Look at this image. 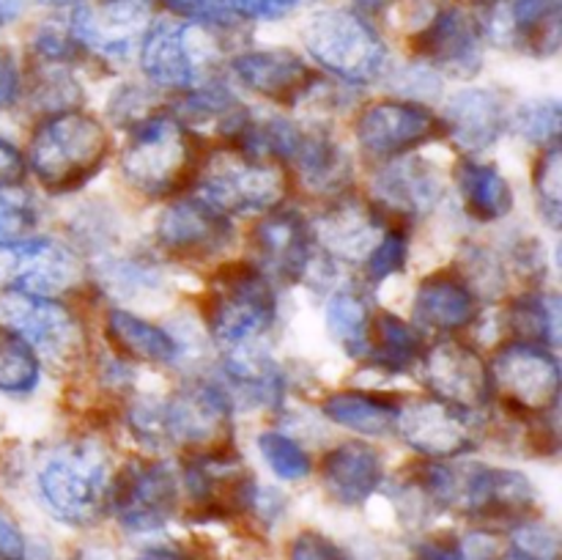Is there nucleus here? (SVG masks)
Listing matches in <instances>:
<instances>
[{"mask_svg":"<svg viewBox=\"0 0 562 560\" xmlns=\"http://www.w3.org/2000/svg\"><path fill=\"white\" fill-rule=\"evenodd\" d=\"M203 157V135L176 119L165 102L126 130L119 173L135 195L146 201H173L195 187Z\"/></svg>","mask_w":562,"mask_h":560,"instance_id":"obj_1","label":"nucleus"},{"mask_svg":"<svg viewBox=\"0 0 562 560\" xmlns=\"http://www.w3.org/2000/svg\"><path fill=\"white\" fill-rule=\"evenodd\" d=\"M115 152L108 121L88 110L42 115L31 132L25 163L49 195H69L97 179Z\"/></svg>","mask_w":562,"mask_h":560,"instance_id":"obj_2","label":"nucleus"},{"mask_svg":"<svg viewBox=\"0 0 562 560\" xmlns=\"http://www.w3.org/2000/svg\"><path fill=\"white\" fill-rule=\"evenodd\" d=\"M278 285L247 258L223 261L201 294V322L220 349H245L267 338L278 324Z\"/></svg>","mask_w":562,"mask_h":560,"instance_id":"obj_3","label":"nucleus"},{"mask_svg":"<svg viewBox=\"0 0 562 560\" xmlns=\"http://www.w3.org/2000/svg\"><path fill=\"white\" fill-rule=\"evenodd\" d=\"M113 470L104 448L93 443H60L44 453L36 470V494L49 516L71 527H88L108 514Z\"/></svg>","mask_w":562,"mask_h":560,"instance_id":"obj_4","label":"nucleus"},{"mask_svg":"<svg viewBox=\"0 0 562 560\" xmlns=\"http://www.w3.org/2000/svg\"><path fill=\"white\" fill-rule=\"evenodd\" d=\"M195 190L228 217H261L283 206L291 192V176L285 165L269 154L223 143L203 157Z\"/></svg>","mask_w":562,"mask_h":560,"instance_id":"obj_5","label":"nucleus"},{"mask_svg":"<svg viewBox=\"0 0 562 560\" xmlns=\"http://www.w3.org/2000/svg\"><path fill=\"white\" fill-rule=\"evenodd\" d=\"M302 44L316 66L351 88H368L387 77V42L360 11H318L302 27Z\"/></svg>","mask_w":562,"mask_h":560,"instance_id":"obj_6","label":"nucleus"},{"mask_svg":"<svg viewBox=\"0 0 562 560\" xmlns=\"http://www.w3.org/2000/svg\"><path fill=\"white\" fill-rule=\"evenodd\" d=\"M486 362L492 406L527 417L558 415L562 373L554 349L505 338Z\"/></svg>","mask_w":562,"mask_h":560,"instance_id":"obj_7","label":"nucleus"},{"mask_svg":"<svg viewBox=\"0 0 562 560\" xmlns=\"http://www.w3.org/2000/svg\"><path fill=\"white\" fill-rule=\"evenodd\" d=\"M234 404L217 379H187L162 399L168 448H181L184 456L234 450Z\"/></svg>","mask_w":562,"mask_h":560,"instance_id":"obj_8","label":"nucleus"},{"mask_svg":"<svg viewBox=\"0 0 562 560\" xmlns=\"http://www.w3.org/2000/svg\"><path fill=\"white\" fill-rule=\"evenodd\" d=\"M234 217L195 195H179L154 220V247L173 264H214L234 247Z\"/></svg>","mask_w":562,"mask_h":560,"instance_id":"obj_9","label":"nucleus"},{"mask_svg":"<svg viewBox=\"0 0 562 560\" xmlns=\"http://www.w3.org/2000/svg\"><path fill=\"white\" fill-rule=\"evenodd\" d=\"M355 141L371 163L406 157L445 137L442 119L428 102L384 97L366 102L355 115Z\"/></svg>","mask_w":562,"mask_h":560,"instance_id":"obj_10","label":"nucleus"},{"mask_svg":"<svg viewBox=\"0 0 562 560\" xmlns=\"http://www.w3.org/2000/svg\"><path fill=\"white\" fill-rule=\"evenodd\" d=\"M393 434L420 459L437 461L464 459L486 437L481 412H467L434 395L401 401Z\"/></svg>","mask_w":562,"mask_h":560,"instance_id":"obj_11","label":"nucleus"},{"mask_svg":"<svg viewBox=\"0 0 562 560\" xmlns=\"http://www.w3.org/2000/svg\"><path fill=\"white\" fill-rule=\"evenodd\" d=\"M0 322L22 335L36 349L42 362L55 366H80L88 355L82 322L71 307L55 296L25 294L16 289L0 291Z\"/></svg>","mask_w":562,"mask_h":560,"instance_id":"obj_12","label":"nucleus"},{"mask_svg":"<svg viewBox=\"0 0 562 560\" xmlns=\"http://www.w3.org/2000/svg\"><path fill=\"white\" fill-rule=\"evenodd\" d=\"M181 478L165 459H135L110 483L108 511L126 533H157L179 511Z\"/></svg>","mask_w":562,"mask_h":560,"instance_id":"obj_13","label":"nucleus"},{"mask_svg":"<svg viewBox=\"0 0 562 560\" xmlns=\"http://www.w3.org/2000/svg\"><path fill=\"white\" fill-rule=\"evenodd\" d=\"M417 64L428 66L439 77L470 80L481 71L486 55V27L464 5H445L406 38Z\"/></svg>","mask_w":562,"mask_h":560,"instance_id":"obj_14","label":"nucleus"},{"mask_svg":"<svg viewBox=\"0 0 562 560\" xmlns=\"http://www.w3.org/2000/svg\"><path fill=\"white\" fill-rule=\"evenodd\" d=\"M250 261L274 285L311 283L322 258L313 242L311 220L289 203L258 217L250 228Z\"/></svg>","mask_w":562,"mask_h":560,"instance_id":"obj_15","label":"nucleus"},{"mask_svg":"<svg viewBox=\"0 0 562 560\" xmlns=\"http://www.w3.org/2000/svg\"><path fill=\"white\" fill-rule=\"evenodd\" d=\"M179 478L187 505L203 519H231V516L250 514L258 481L236 448L184 456Z\"/></svg>","mask_w":562,"mask_h":560,"instance_id":"obj_16","label":"nucleus"},{"mask_svg":"<svg viewBox=\"0 0 562 560\" xmlns=\"http://www.w3.org/2000/svg\"><path fill=\"white\" fill-rule=\"evenodd\" d=\"M151 25V0H77L69 33L86 58L121 64L140 47Z\"/></svg>","mask_w":562,"mask_h":560,"instance_id":"obj_17","label":"nucleus"},{"mask_svg":"<svg viewBox=\"0 0 562 560\" xmlns=\"http://www.w3.org/2000/svg\"><path fill=\"white\" fill-rule=\"evenodd\" d=\"M453 508L481 527H510L536 514L538 492L530 475L516 467H492L475 461L459 467Z\"/></svg>","mask_w":562,"mask_h":560,"instance_id":"obj_18","label":"nucleus"},{"mask_svg":"<svg viewBox=\"0 0 562 560\" xmlns=\"http://www.w3.org/2000/svg\"><path fill=\"white\" fill-rule=\"evenodd\" d=\"M420 379L428 395L467 412L492 410V382L488 362L475 344L461 335L437 338L426 346L420 362Z\"/></svg>","mask_w":562,"mask_h":560,"instance_id":"obj_19","label":"nucleus"},{"mask_svg":"<svg viewBox=\"0 0 562 560\" xmlns=\"http://www.w3.org/2000/svg\"><path fill=\"white\" fill-rule=\"evenodd\" d=\"M445 176L431 159L420 154L379 163L371 176V201L384 212L390 223L409 228L412 223L431 217L445 201Z\"/></svg>","mask_w":562,"mask_h":560,"instance_id":"obj_20","label":"nucleus"},{"mask_svg":"<svg viewBox=\"0 0 562 560\" xmlns=\"http://www.w3.org/2000/svg\"><path fill=\"white\" fill-rule=\"evenodd\" d=\"M387 223L390 220L371 198L349 190L333 201H324L318 217L311 220V231L316 250L329 264L360 269Z\"/></svg>","mask_w":562,"mask_h":560,"instance_id":"obj_21","label":"nucleus"},{"mask_svg":"<svg viewBox=\"0 0 562 560\" xmlns=\"http://www.w3.org/2000/svg\"><path fill=\"white\" fill-rule=\"evenodd\" d=\"M5 253V289L60 300L71 291H80L86 283V261L80 250L55 236H33Z\"/></svg>","mask_w":562,"mask_h":560,"instance_id":"obj_22","label":"nucleus"},{"mask_svg":"<svg viewBox=\"0 0 562 560\" xmlns=\"http://www.w3.org/2000/svg\"><path fill=\"white\" fill-rule=\"evenodd\" d=\"M510 99L499 88L470 86L445 99L439 119L461 157H481L510 132Z\"/></svg>","mask_w":562,"mask_h":560,"instance_id":"obj_23","label":"nucleus"},{"mask_svg":"<svg viewBox=\"0 0 562 560\" xmlns=\"http://www.w3.org/2000/svg\"><path fill=\"white\" fill-rule=\"evenodd\" d=\"M228 75L245 91L280 104V108H300L302 99L316 82L318 71L289 47L269 49H239L228 58Z\"/></svg>","mask_w":562,"mask_h":560,"instance_id":"obj_24","label":"nucleus"},{"mask_svg":"<svg viewBox=\"0 0 562 560\" xmlns=\"http://www.w3.org/2000/svg\"><path fill=\"white\" fill-rule=\"evenodd\" d=\"M481 305L456 267H442L417 283L412 300V324L437 338L461 335L481 318Z\"/></svg>","mask_w":562,"mask_h":560,"instance_id":"obj_25","label":"nucleus"},{"mask_svg":"<svg viewBox=\"0 0 562 560\" xmlns=\"http://www.w3.org/2000/svg\"><path fill=\"white\" fill-rule=\"evenodd\" d=\"M318 478L329 497L344 508L366 505L387 481L384 453L366 439H344L322 456Z\"/></svg>","mask_w":562,"mask_h":560,"instance_id":"obj_26","label":"nucleus"},{"mask_svg":"<svg viewBox=\"0 0 562 560\" xmlns=\"http://www.w3.org/2000/svg\"><path fill=\"white\" fill-rule=\"evenodd\" d=\"M217 382L234 410H278L289 390L283 368L252 346L225 351Z\"/></svg>","mask_w":562,"mask_h":560,"instance_id":"obj_27","label":"nucleus"},{"mask_svg":"<svg viewBox=\"0 0 562 560\" xmlns=\"http://www.w3.org/2000/svg\"><path fill=\"white\" fill-rule=\"evenodd\" d=\"M104 340L113 349L115 357L140 366H179L184 357V346L170 333L168 327H159L151 318L137 316L126 307H110L104 313Z\"/></svg>","mask_w":562,"mask_h":560,"instance_id":"obj_28","label":"nucleus"},{"mask_svg":"<svg viewBox=\"0 0 562 560\" xmlns=\"http://www.w3.org/2000/svg\"><path fill=\"white\" fill-rule=\"evenodd\" d=\"M453 187L467 217L477 225H497L516 206L508 176L481 157H461L453 168Z\"/></svg>","mask_w":562,"mask_h":560,"instance_id":"obj_29","label":"nucleus"},{"mask_svg":"<svg viewBox=\"0 0 562 560\" xmlns=\"http://www.w3.org/2000/svg\"><path fill=\"white\" fill-rule=\"evenodd\" d=\"M426 346V333L415 327L412 318L398 316L395 311H373L362 362L390 377H401L415 371Z\"/></svg>","mask_w":562,"mask_h":560,"instance_id":"obj_30","label":"nucleus"},{"mask_svg":"<svg viewBox=\"0 0 562 560\" xmlns=\"http://www.w3.org/2000/svg\"><path fill=\"white\" fill-rule=\"evenodd\" d=\"M398 404L393 395L373 390H335L324 395L322 415L362 439H384L393 437Z\"/></svg>","mask_w":562,"mask_h":560,"instance_id":"obj_31","label":"nucleus"},{"mask_svg":"<svg viewBox=\"0 0 562 560\" xmlns=\"http://www.w3.org/2000/svg\"><path fill=\"white\" fill-rule=\"evenodd\" d=\"M505 36L516 53L547 60L560 53L562 16L560 0H510Z\"/></svg>","mask_w":562,"mask_h":560,"instance_id":"obj_32","label":"nucleus"},{"mask_svg":"<svg viewBox=\"0 0 562 560\" xmlns=\"http://www.w3.org/2000/svg\"><path fill=\"white\" fill-rule=\"evenodd\" d=\"M510 340L558 349L560 338V300L543 289H527L510 296L503 311Z\"/></svg>","mask_w":562,"mask_h":560,"instance_id":"obj_33","label":"nucleus"},{"mask_svg":"<svg viewBox=\"0 0 562 560\" xmlns=\"http://www.w3.org/2000/svg\"><path fill=\"white\" fill-rule=\"evenodd\" d=\"M373 311L376 307H373L371 291H366V285H340L324 305V324H327L329 338L351 360H362Z\"/></svg>","mask_w":562,"mask_h":560,"instance_id":"obj_34","label":"nucleus"},{"mask_svg":"<svg viewBox=\"0 0 562 560\" xmlns=\"http://www.w3.org/2000/svg\"><path fill=\"white\" fill-rule=\"evenodd\" d=\"M42 382V357L16 329L0 322V395L22 399Z\"/></svg>","mask_w":562,"mask_h":560,"instance_id":"obj_35","label":"nucleus"},{"mask_svg":"<svg viewBox=\"0 0 562 560\" xmlns=\"http://www.w3.org/2000/svg\"><path fill=\"white\" fill-rule=\"evenodd\" d=\"M456 269L461 272V278L470 283V289L475 291L477 300L488 302V300H499V296L508 291L510 278H508V269H505L503 256L497 250L486 245H472L461 247L459 258L453 264Z\"/></svg>","mask_w":562,"mask_h":560,"instance_id":"obj_36","label":"nucleus"},{"mask_svg":"<svg viewBox=\"0 0 562 560\" xmlns=\"http://www.w3.org/2000/svg\"><path fill=\"white\" fill-rule=\"evenodd\" d=\"M258 456H261L263 464L272 470V475H278L280 481H305L313 475V459L307 453L305 445L300 439H294L291 434L280 432V428H263L256 437Z\"/></svg>","mask_w":562,"mask_h":560,"instance_id":"obj_37","label":"nucleus"},{"mask_svg":"<svg viewBox=\"0 0 562 560\" xmlns=\"http://www.w3.org/2000/svg\"><path fill=\"white\" fill-rule=\"evenodd\" d=\"M562 104L554 97H532L510 110V132L536 148L560 143Z\"/></svg>","mask_w":562,"mask_h":560,"instance_id":"obj_38","label":"nucleus"},{"mask_svg":"<svg viewBox=\"0 0 562 560\" xmlns=\"http://www.w3.org/2000/svg\"><path fill=\"white\" fill-rule=\"evenodd\" d=\"M42 209L25 187H0V250L22 245L38 236Z\"/></svg>","mask_w":562,"mask_h":560,"instance_id":"obj_39","label":"nucleus"},{"mask_svg":"<svg viewBox=\"0 0 562 560\" xmlns=\"http://www.w3.org/2000/svg\"><path fill=\"white\" fill-rule=\"evenodd\" d=\"M409 250H412L409 228L401 223H387V228L382 231L379 242L373 245V250L368 253V258L360 267L366 283L382 285L387 283V280H393L395 275H404L406 264H409Z\"/></svg>","mask_w":562,"mask_h":560,"instance_id":"obj_40","label":"nucleus"},{"mask_svg":"<svg viewBox=\"0 0 562 560\" xmlns=\"http://www.w3.org/2000/svg\"><path fill=\"white\" fill-rule=\"evenodd\" d=\"M532 192H536L538 212L547 220L549 228H560L562 217V148L560 143L538 148L532 165Z\"/></svg>","mask_w":562,"mask_h":560,"instance_id":"obj_41","label":"nucleus"},{"mask_svg":"<svg viewBox=\"0 0 562 560\" xmlns=\"http://www.w3.org/2000/svg\"><path fill=\"white\" fill-rule=\"evenodd\" d=\"M510 552L521 560H558L560 558V533L549 522L538 519L536 514L510 525Z\"/></svg>","mask_w":562,"mask_h":560,"instance_id":"obj_42","label":"nucleus"},{"mask_svg":"<svg viewBox=\"0 0 562 560\" xmlns=\"http://www.w3.org/2000/svg\"><path fill=\"white\" fill-rule=\"evenodd\" d=\"M154 93H157L154 88H140V86H132V82L130 86H121L108 102L110 121L124 126V130H130L132 124H137V121L146 119L148 113L162 108V104L154 99Z\"/></svg>","mask_w":562,"mask_h":560,"instance_id":"obj_43","label":"nucleus"},{"mask_svg":"<svg viewBox=\"0 0 562 560\" xmlns=\"http://www.w3.org/2000/svg\"><path fill=\"white\" fill-rule=\"evenodd\" d=\"M503 555L497 533L492 527H475L456 538V560H497Z\"/></svg>","mask_w":562,"mask_h":560,"instance_id":"obj_44","label":"nucleus"},{"mask_svg":"<svg viewBox=\"0 0 562 560\" xmlns=\"http://www.w3.org/2000/svg\"><path fill=\"white\" fill-rule=\"evenodd\" d=\"M289 560H346L344 549L327 538L324 533L316 530H302L294 536L289 549Z\"/></svg>","mask_w":562,"mask_h":560,"instance_id":"obj_45","label":"nucleus"},{"mask_svg":"<svg viewBox=\"0 0 562 560\" xmlns=\"http://www.w3.org/2000/svg\"><path fill=\"white\" fill-rule=\"evenodd\" d=\"M302 0H223L239 20H256V22H272L283 20L291 11L300 5Z\"/></svg>","mask_w":562,"mask_h":560,"instance_id":"obj_46","label":"nucleus"},{"mask_svg":"<svg viewBox=\"0 0 562 560\" xmlns=\"http://www.w3.org/2000/svg\"><path fill=\"white\" fill-rule=\"evenodd\" d=\"M22 93H25V80H22L20 60L9 47L0 44V113L14 108Z\"/></svg>","mask_w":562,"mask_h":560,"instance_id":"obj_47","label":"nucleus"},{"mask_svg":"<svg viewBox=\"0 0 562 560\" xmlns=\"http://www.w3.org/2000/svg\"><path fill=\"white\" fill-rule=\"evenodd\" d=\"M27 163L25 154L20 152L16 143L0 135V187H20L25 184Z\"/></svg>","mask_w":562,"mask_h":560,"instance_id":"obj_48","label":"nucleus"},{"mask_svg":"<svg viewBox=\"0 0 562 560\" xmlns=\"http://www.w3.org/2000/svg\"><path fill=\"white\" fill-rule=\"evenodd\" d=\"M0 560H25V538L3 508H0Z\"/></svg>","mask_w":562,"mask_h":560,"instance_id":"obj_49","label":"nucleus"},{"mask_svg":"<svg viewBox=\"0 0 562 560\" xmlns=\"http://www.w3.org/2000/svg\"><path fill=\"white\" fill-rule=\"evenodd\" d=\"M22 14L20 0H0V31H5L9 25H14Z\"/></svg>","mask_w":562,"mask_h":560,"instance_id":"obj_50","label":"nucleus"},{"mask_svg":"<svg viewBox=\"0 0 562 560\" xmlns=\"http://www.w3.org/2000/svg\"><path fill=\"white\" fill-rule=\"evenodd\" d=\"M135 560H190L184 552H179V549H148V552H143L140 558Z\"/></svg>","mask_w":562,"mask_h":560,"instance_id":"obj_51","label":"nucleus"},{"mask_svg":"<svg viewBox=\"0 0 562 560\" xmlns=\"http://www.w3.org/2000/svg\"><path fill=\"white\" fill-rule=\"evenodd\" d=\"M165 3H168L170 9L181 11V14H192V11H195L198 5L206 3V0H165Z\"/></svg>","mask_w":562,"mask_h":560,"instance_id":"obj_52","label":"nucleus"},{"mask_svg":"<svg viewBox=\"0 0 562 560\" xmlns=\"http://www.w3.org/2000/svg\"><path fill=\"white\" fill-rule=\"evenodd\" d=\"M461 3L472 5V9H494V5H499L503 0H461Z\"/></svg>","mask_w":562,"mask_h":560,"instance_id":"obj_53","label":"nucleus"},{"mask_svg":"<svg viewBox=\"0 0 562 560\" xmlns=\"http://www.w3.org/2000/svg\"><path fill=\"white\" fill-rule=\"evenodd\" d=\"M38 3H47V5H66V3H77V0H38Z\"/></svg>","mask_w":562,"mask_h":560,"instance_id":"obj_54","label":"nucleus"},{"mask_svg":"<svg viewBox=\"0 0 562 560\" xmlns=\"http://www.w3.org/2000/svg\"><path fill=\"white\" fill-rule=\"evenodd\" d=\"M497 560H521V558H519V555H514V552H510V555H499Z\"/></svg>","mask_w":562,"mask_h":560,"instance_id":"obj_55","label":"nucleus"}]
</instances>
